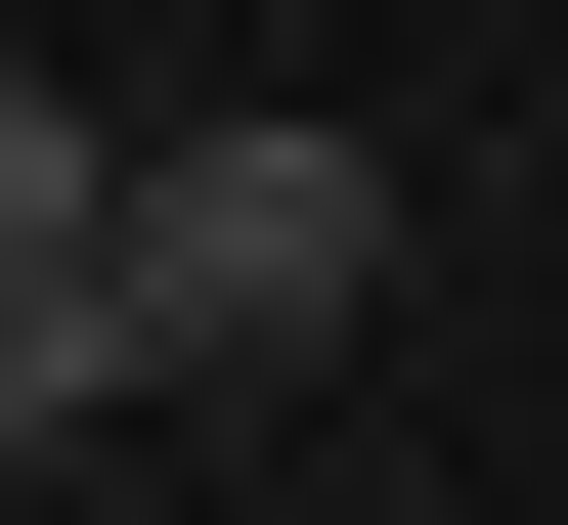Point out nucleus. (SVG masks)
<instances>
[{"label":"nucleus","instance_id":"nucleus-1","mask_svg":"<svg viewBox=\"0 0 568 525\" xmlns=\"http://www.w3.org/2000/svg\"><path fill=\"white\" fill-rule=\"evenodd\" d=\"M88 306H132V394H263V351H351L394 306V132H132V220H88Z\"/></svg>","mask_w":568,"mask_h":525},{"label":"nucleus","instance_id":"nucleus-2","mask_svg":"<svg viewBox=\"0 0 568 525\" xmlns=\"http://www.w3.org/2000/svg\"><path fill=\"white\" fill-rule=\"evenodd\" d=\"M88 220H132V88H44V44H0V306H88Z\"/></svg>","mask_w":568,"mask_h":525},{"label":"nucleus","instance_id":"nucleus-3","mask_svg":"<svg viewBox=\"0 0 568 525\" xmlns=\"http://www.w3.org/2000/svg\"><path fill=\"white\" fill-rule=\"evenodd\" d=\"M44 438H132V306H0V482Z\"/></svg>","mask_w":568,"mask_h":525}]
</instances>
